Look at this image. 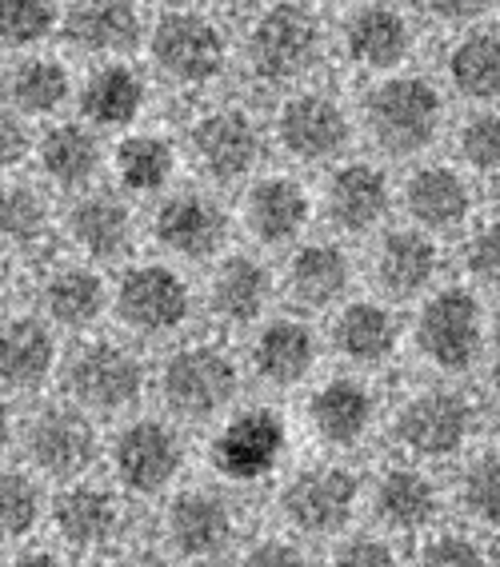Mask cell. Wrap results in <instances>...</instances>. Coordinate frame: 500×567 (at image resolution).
I'll return each instance as SVG.
<instances>
[{
  "instance_id": "cell-6",
  "label": "cell",
  "mask_w": 500,
  "mask_h": 567,
  "mask_svg": "<svg viewBox=\"0 0 500 567\" xmlns=\"http://www.w3.org/2000/svg\"><path fill=\"white\" fill-rule=\"evenodd\" d=\"M420 29L425 24L405 0H348V9L333 21V56L360 81L412 69Z\"/></svg>"
},
{
  "instance_id": "cell-44",
  "label": "cell",
  "mask_w": 500,
  "mask_h": 567,
  "mask_svg": "<svg viewBox=\"0 0 500 567\" xmlns=\"http://www.w3.org/2000/svg\"><path fill=\"white\" fill-rule=\"evenodd\" d=\"M405 4H409L420 24H432V29H445V32L480 24L497 9V0H405Z\"/></svg>"
},
{
  "instance_id": "cell-17",
  "label": "cell",
  "mask_w": 500,
  "mask_h": 567,
  "mask_svg": "<svg viewBox=\"0 0 500 567\" xmlns=\"http://www.w3.org/2000/svg\"><path fill=\"white\" fill-rule=\"evenodd\" d=\"M156 81L136 56H109V61H89V69L76 76V101L72 112L101 136H121V132L144 124L153 109Z\"/></svg>"
},
{
  "instance_id": "cell-35",
  "label": "cell",
  "mask_w": 500,
  "mask_h": 567,
  "mask_svg": "<svg viewBox=\"0 0 500 567\" xmlns=\"http://www.w3.org/2000/svg\"><path fill=\"white\" fill-rule=\"evenodd\" d=\"M440 89L452 101L500 104V29L469 24L457 29L440 52Z\"/></svg>"
},
{
  "instance_id": "cell-36",
  "label": "cell",
  "mask_w": 500,
  "mask_h": 567,
  "mask_svg": "<svg viewBox=\"0 0 500 567\" xmlns=\"http://www.w3.org/2000/svg\"><path fill=\"white\" fill-rule=\"evenodd\" d=\"M357 280V264L348 256L345 244L337 240H305L296 244L285 264V292L293 305L308 312H325V308L345 305Z\"/></svg>"
},
{
  "instance_id": "cell-51",
  "label": "cell",
  "mask_w": 500,
  "mask_h": 567,
  "mask_svg": "<svg viewBox=\"0 0 500 567\" xmlns=\"http://www.w3.org/2000/svg\"><path fill=\"white\" fill-rule=\"evenodd\" d=\"M489 336H492V352H497V360H500V312H497V320H492Z\"/></svg>"
},
{
  "instance_id": "cell-38",
  "label": "cell",
  "mask_w": 500,
  "mask_h": 567,
  "mask_svg": "<svg viewBox=\"0 0 500 567\" xmlns=\"http://www.w3.org/2000/svg\"><path fill=\"white\" fill-rule=\"evenodd\" d=\"M328 332L340 360L353 368H385L400 348V320L385 300H345Z\"/></svg>"
},
{
  "instance_id": "cell-41",
  "label": "cell",
  "mask_w": 500,
  "mask_h": 567,
  "mask_svg": "<svg viewBox=\"0 0 500 567\" xmlns=\"http://www.w3.org/2000/svg\"><path fill=\"white\" fill-rule=\"evenodd\" d=\"M457 164L472 176H500V104H472L452 124Z\"/></svg>"
},
{
  "instance_id": "cell-23",
  "label": "cell",
  "mask_w": 500,
  "mask_h": 567,
  "mask_svg": "<svg viewBox=\"0 0 500 567\" xmlns=\"http://www.w3.org/2000/svg\"><path fill=\"white\" fill-rule=\"evenodd\" d=\"M149 29V9L141 0H64L61 49L84 61L136 56Z\"/></svg>"
},
{
  "instance_id": "cell-11",
  "label": "cell",
  "mask_w": 500,
  "mask_h": 567,
  "mask_svg": "<svg viewBox=\"0 0 500 567\" xmlns=\"http://www.w3.org/2000/svg\"><path fill=\"white\" fill-rule=\"evenodd\" d=\"M109 312L121 320L124 332L141 340H164L188 328L196 316V292L176 264L141 260L121 272Z\"/></svg>"
},
{
  "instance_id": "cell-1",
  "label": "cell",
  "mask_w": 500,
  "mask_h": 567,
  "mask_svg": "<svg viewBox=\"0 0 500 567\" xmlns=\"http://www.w3.org/2000/svg\"><path fill=\"white\" fill-rule=\"evenodd\" d=\"M333 56V21L313 0H268L245 17L236 37V69L256 89L285 92L317 81Z\"/></svg>"
},
{
  "instance_id": "cell-52",
  "label": "cell",
  "mask_w": 500,
  "mask_h": 567,
  "mask_svg": "<svg viewBox=\"0 0 500 567\" xmlns=\"http://www.w3.org/2000/svg\"><path fill=\"white\" fill-rule=\"evenodd\" d=\"M141 4H144L149 12H153V9H164V4H176V0H141Z\"/></svg>"
},
{
  "instance_id": "cell-24",
  "label": "cell",
  "mask_w": 500,
  "mask_h": 567,
  "mask_svg": "<svg viewBox=\"0 0 500 567\" xmlns=\"http://www.w3.org/2000/svg\"><path fill=\"white\" fill-rule=\"evenodd\" d=\"M61 332L37 308L0 316V392L41 395L61 375Z\"/></svg>"
},
{
  "instance_id": "cell-43",
  "label": "cell",
  "mask_w": 500,
  "mask_h": 567,
  "mask_svg": "<svg viewBox=\"0 0 500 567\" xmlns=\"http://www.w3.org/2000/svg\"><path fill=\"white\" fill-rule=\"evenodd\" d=\"M420 564L460 567V564H484V544L460 532V527H425V539L417 547Z\"/></svg>"
},
{
  "instance_id": "cell-7",
  "label": "cell",
  "mask_w": 500,
  "mask_h": 567,
  "mask_svg": "<svg viewBox=\"0 0 500 567\" xmlns=\"http://www.w3.org/2000/svg\"><path fill=\"white\" fill-rule=\"evenodd\" d=\"M64 400L89 415H129L149 392V368L141 352L116 336H89L61 360L57 375Z\"/></svg>"
},
{
  "instance_id": "cell-39",
  "label": "cell",
  "mask_w": 500,
  "mask_h": 567,
  "mask_svg": "<svg viewBox=\"0 0 500 567\" xmlns=\"http://www.w3.org/2000/svg\"><path fill=\"white\" fill-rule=\"evenodd\" d=\"M44 480L32 467H17L0 460V547H21L37 536V527L49 516Z\"/></svg>"
},
{
  "instance_id": "cell-15",
  "label": "cell",
  "mask_w": 500,
  "mask_h": 567,
  "mask_svg": "<svg viewBox=\"0 0 500 567\" xmlns=\"http://www.w3.org/2000/svg\"><path fill=\"white\" fill-rule=\"evenodd\" d=\"M484 340H489V320H484L477 292L437 288L425 296L417 328H412V344L425 355V364H432L445 375L469 372L484 352Z\"/></svg>"
},
{
  "instance_id": "cell-29",
  "label": "cell",
  "mask_w": 500,
  "mask_h": 567,
  "mask_svg": "<svg viewBox=\"0 0 500 567\" xmlns=\"http://www.w3.org/2000/svg\"><path fill=\"white\" fill-rule=\"evenodd\" d=\"M37 296H41L37 312L57 332L72 336L92 332L113 308V288L101 276V268L89 260H52L37 284Z\"/></svg>"
},
{
  "instance_id": "cell-25",
  "label": "cell",
  "mask_w": 500,
  "mask_h": 567,
  "mask_svg": "<svg viewBox=\"0 0 500 567\" xmlns=\"http://www.w3.org/2000/svg\"><path fill=\"white\" fill-rule=\"evenodd\" d=\"M241 536V519L225 492L184 487L164 507V544L181 559H225Z\"/></svg>"
},
{
  "instance_id": "cell-26",
  "label": "cell",
  "mask_w": 500,
  "mask_h": 567,
  "mask_svg": "<svg viewBox=\"0 0 500 567\" xmlns=\"http://www.w3.org/2000/svg\"><path fill=\"white\" fill-rule=\"evenodd\" d=\"M409 224L432 236L460 233L477 213V188L472 173H465L457 161H412V173L400 181L397 193Z\"/></svg>"
},
{
  "instance_id": "cell-46",
  "label": "cell",
  "mask_w": 500,
  "mask_h": 567,
  "mask_svg": "<svg viewBox=\"0 0 500 567\" xmlns=\"http://www.w3.org/2000/svg\"><path fill=\"white\" fill-rule=\"evenodd\" d=\"M460 264L469 280L484 284V288H500V220H489L472 228V236L465 240Z\"/></svg>"
},
{
  "instance_id": "cell-48",
  "label": "cell",
  "mask_w": 500,
  "mask_h": 567,
  "mask_svg": "<svg viewBox=\"0 0 500 567\" xmlns=\"http://www.w3.org/2000/svg\"><path fill=\"white\" fill-rule=\"evenodd\" d=\"M248 564H305V547L296 536H265L248 547Z\"/></svg>"
},
{
  "instance_id": "cell-28",
  "label": "cell",
  "mask_w": 500,
  "mask_h": 567,
  "mask_svg": "<svg viewBox=\"0 0 500 567\" xmlns=\"http://www.w3.org/2000/svg\"><path fill=\"white\" fill-rule=\"evenodd\" d=\"M181 164V136H173V132L136 124V128L109 141V181L129 200H156V196H164L173 188Z\"/></svg>"
},
{
  "instance_id": "cell-13",
  "label": "cell",
  "mask_w": 500,
  "mask_h": 567,
  "mask_svg": "<svg viewBox=\"0 0 500 567\" xmlns=\"http://www.w3.org/2000/svg\"><path fill=\"white\" fill-rule=\"evenodd\" d=\"M104 456L124 496H161L184 472V436L173 415H133L113 432Z\"/></svg>"
},
{
  "instance_id": "cell-21",
  "label": "cell",
  "mask_w": 500,
  "mask_h": 567,
  "mask_svg": "<svg viewBox=\"0 0 500 567\" xmlns=\"http://www.w3.org/2000/svg\"><path fill=\"white\" fill-rule=\"evenodd\" d=\"M76 64L61 49H29L12 52L0 72V101L17 109L37 128L57 116H69L76 101Z\"/></svg>"
},
{
  "instance_id": "cell-49",
  "label": "cell",
  "mask_w": 500,
  "mask_h": 567,
  "mask_svg": "<svg viewBox=\"0 0 500 567\" xmlns=\"http://www.w3.org/2000/svg\"><path fill=\"white\" fill-rule=\"evenodd\" d=\"M21 436V420H17V408H12V395L0 392V460L9 456Z\"/></svg>"
},
{
  "instance_id": "cell-20",
  "label": "cell",
  "mask_w": 500,
  "mask_h": 567,
  "mask_svg": "<svg viewBox=\"0 0 500 567\" xmlns=\"http://www.w3.org/2000/svg\"><path fill=\"white\" fill-rule=\"evenodd\" d=\"M397 200V184L380 161L368 156H340L328 164L325 188H320V208L328 224L340 236H373L385 228L388 213Z\"/></svg>"
},
{
  "instance_id": "cell-45",
  "label": "cell",
  "mask_w": 500,
  "mask_h": 567,
  "mask_svg": "<svg viewBox=\"0 0 500 567\" xmlns=\"http://www.w3.org/2000/svg\"><path fill=\"white\" fill-rule=\"evenodd\" d=\"M32 141H37V124L0 101V181L32 168Z\"/></svg>"
},
{
  "instance_id": "cell-16",
  "label": "cell",
  "mask_w": 500,
  "mask_h": 567,
  "mask_svg": "<svg viewBox=\"0 0 500 567\" xmlns=\"http://www.w3.org/2000/svg\"><path fill=\"white\" fill-rule=\"evenodd\" d=\"M49 527L61 551L96 556L113 551L129 536V504L116 484H92L89 476L57 484V496H49Z\"/></svg>"
},
{
  "instance_id": "cell-50",
  "label": "cell",
  "mask_w": 500,
  "mask_h": 567,
  "mask_svg": "<svg viewBox=\"0 0 500 567\" xmlns=\"http://www.w3.org/2000/svg\"><path fill=\"white\" fill-rule=\"evenodd\" d=\"M205 4H213V9L225 12V17H248V12H256L261 4H268V0H205Z\"/></svg>"
},
{
  "instance_id": "cell-30",
  "label": "cell",
  "mask_w": 500,
  "mask_h": 567,
  "mask_svg": "<svg viewBox=\"0 0 500 567\" xmlns=\"http://www.w3.org/2000/svg\"><path fill=\"white\" fill-rule=\"evenodd\" d=\"M440 264H445V256H440L437 236L409 224V228H392L380 236L368 272H373V284L388 305H405V300L432 292Z\"/></svg>"
},
{
  "instance_id": "cell-8",
  "label": "cell",
  "mask_w": 500,
  "mask_h": 567,
  "mask_svg": "<svg viewBox=\"0 0 500 567\" xmlns=\"http://www.w3.org/2000/svg\"><path fill=\"white\" fill-rule=\"evenodd\" d=\"M156 392L164 412L181 424H213L241 395V364L225 344L193 340L164 355Z\"/></svg>"
},
{
  "instance_id": "cell-54",
  "label": "cell",
  "mask_w": 500,
  "mask_h": 567,
  "mask_svg": "<svg viewBox=\"0 0 500 567\" xmlns=\"http://www.w3.org/2000/svg\"><path fill=\"white\" fill-rule=\"evenodd\" d=\"M4 61H9V52H4V49H0V72H4Z\"/></svg>"
},
{
  "instance_id": "cell-34",
  "label": "cell",
  "mask_w": 500,
  "mask_h": 567,
  "mask_svg": "<svg viewBox=\"0 0 500 567\" xmlns=\"http://www.w3.org/2000/svg\"><path fill=\"white\" fill-rule=\"evenodd\" d=\"M276 280L265 260L253 252L216 256L205 288V305L221 328H256L273 305Z\"/></svg>"
},
{
  "instance_id": "cell-10",
  "label": "cell",
  "mask_w": 500,
  "mask_h": 567,
  "mask_svg": "<svg viewBox=\"0 0 500 567\" xmlns=\"http://www.w3.org/2000/svg\"><path fill=\"white\" fill-rule=\"evenodd\" d=\"M360 476L340 460H313L280 484V519L296 539H337L360 507Z\"/></svg>"
},
{
  "instance_id": "cell-27",
  "label": "cell",
  "mask_w": 500,
  "mask_h": 567,
  "mask_svg": "<svg viewBox=\"0 0 500 567\" xmlns=\"http://www.w3.org/2000/svg\"><path fill=\"white\" fill-rule=\"evenodd\" d=\"M317 200L296 173H256L245 181L241 220L248 236L265 248H288L308 233Z\"/></svg>"
},
{
  "instance_id": "cell-4",
  "label": "cell",
  "mask_w": 500,
  "mask_h": 567,
  "mask_svg": "<svg viewBox=\"0 0 500 567\" xmlns=\"http://www.w3.org/2000/svg\"><path fill=\"white\" fill-rule=\"evenodd\" d=\"M357 109L333 84L305 81L280 92L268 116V141L300 168H328L357 144Z\"/></svg>"
},
{
  "instance_id": "cell-33",
  "label": "cell",
  "mask_w": 500,
  "mask_h": 567,
  "mask_svg": "<svg viewBox=\"0 0 500 567\" xmlns=\"http://www.w3.org/2000/svg\"><path fill=\"white\" fill-rule=\"evenodd\" d=\"M49 193V184L24 173L0 181V256L37 260L49 252L52 236L61 233V213Z\"/></svg>"
},
{
  "instance_id": "cell-18",
  "label": "cell",
  "mask_w": 500,
  "mask_h": 567,
  "mask_svg": "<svg viewBox=\"0 0 500 567\" xmlns=\"http://www.w3.org/2000/svg\"><path fill=\"white\" fill-rule=\"evenodd\" d=\"M149 233L161 244V252H169L173 260L213 264L216 256H225L233 220L216 196L201 188H169L164 196H156Z\"/></svg>"
},
{
  "instance_id": "cell-37",
  "label": "cell",
  "mask_w": 500,
  "mask_h": 567,
  "mask_svg": "<svg viewBox=\"0 0 500 567\" xmlns=\"http://www.w3.org/2000/svg\"><path fill=\"white\" fill-rule=\"evenodd\" d=\"M373 516L385 532H397V536L425 532L440 516L437 480L420 467V460H400V464L380 467L377 484H373Z\"/></svg>"
},
{
  "instance_id": "cell-19",
  "label": "cell",
  "mask_w": 500,
  "mask_h": 567,
  "mask_svg": "<svg viewBox=\"0 0 500 567\" xmlns=\"http://www.w3.org/2000/svg\"><path fill=\"white\" fill-rule=\"evenodd\" d=\"M32 168L52 193L76 196L109 176V136L84 124L76 112L37 128L32 141Z\"/></svg>"
},
{
  "instance_id": "cell-32",
  "label": "cell",
  "mask_w": 500,
  "mask_h": 567,
  "mask_svg": "<svg viewBox=\"0 0 500 567\" xmlns=\"http://www.w3.org/2000/svg\"><path fill=\"white\" fill-rule=\"evenodd\" d=\"M320 364V336L300 316H273L256 324L248 372L268 388H300Z\"/></svg>"
},
{
  "instance_id": "cell-3",
  "label": "cell",
  "mask_w": 500,
  "mask_h": 567,
  "mask_svg": "<svg viewBox=\"0 0 500 567\" xmlns=\"http://www.w3.org/2000/svg\"><path fill=\"white\" fill-rule=\"evenodd\" d=\"M357 109V132L385 161H420L449 132V92L437 76L417 69L385 72L365 81Z\"/></svg>"
},
{
  "instance_id": "cell-47",
  "label": "cell",
  "mask_w": 500,
  "mask_h": 567,
  "mask_svg": "<svg viewBox=\"0 0 500 567\" xmlns=\"http://www.w3.org/2000/svg\"><path fill=\"white\" fill-rule=\"evenodd\" d=\"M333 559L337 564H368V567H385L397 559L392 544L385 536H373V532H360V536H337V547H333Z\"/></svg>"
},
{
  "instance_id": "cell-14",
  "label": "cell",
  "mask_w": 500,
  "mask_h": 567,
  "mask_svg": "<svg viewBox=\"0 0 500 567\" xmlns=\"http://www.w3.org/2000/svg\"><path fill=\"white\" fill-rule=\"evenodd\" d=\"M480 412L457 388H420L392 412V440L409 460H449L472 444Z\"/></svg>"
},
{
  "instance_id": "cell-12",
  "label": "cell",
  "mask_w": 500,
  "mask_h": 567,
  "mask_svg": "<svg viewBox=\"0 0 500 567\" xmlns=\"http://www.w3.org/2000/svg\"><path fill=\"white\" fill-rule=\"evenodd\" d=\"M293 432L276 408L253 404L221 415V427L208 440V464L225 484H265L288 460Z\"/></svg>"
},
{
  "instance_id": "cell-2",
  "label": "cell",
  "mask_w": 500,
  "mask_h": 567,
  "mask_svg": "<svg viewBox=\"0 0 500 567\" xmlns=\"http://www.w3.org/2000/svg\"><path fill=\"white\" fill-rule=\"evenodd\" d=\"M141 52L153 81L184 96H205L236 69L233 29L225 12H216L205 0H176L149 12Z\"/></svg>"
},
{
  "instance_id": "cell-5",
  "label": "cell",
  "mask_w": 500,
  "mask_h": 567,
  "mask_svg": "<svg viewBox=\"0 0 500 567\" xmlns=\"http://www.w3.org/2000/svg\"><path fill=\"white\" fill-rule=\"evenodd\" d=\"M268 121L241 101H208L188 116L181 153L208 184H245L265 168Z\"/></svg>"
},
{
  "instance_id": "cell-42",
  "label": "cell",
  "mask_w": 500,
  "mask_h": 567,
  "mask_svg": "<svg viewBox=\"0 0 500 567\" xmlns=\"http://www.w3.org/2000/svg\"><path fill=\"white\" fill-rule=\"evenodd\" d=\"M460 504L477 524L500 532V447L477 452L460 472Z\"/></svg>"
},
{
  "instance_id": "cell-31",
  "label": "cell",
  "mask_w": 500,
  "mask_h": 567,
  "mask_svg": "<svg viewBox=\"0 0 500 567\" xmlns=\"http://www.w3.org/2000/svg\"><path fill=\"white\" fill-rule=\"evenodd\" d=\"M380 400L360 375H328L325 384L313 388L305 404V420L313 436L333 452H353L377 427Z\"/></svg>"
},
{
  "instance_id": "cell-53",
  "label": "cell",
  "mask_w": 500,
  "mask_h": 567,
  "mask_svg": "<svg viewBox=\"0 0 500 567\" xmlns=\"http://www.w3.org/2000/svg\"><path fill=\"white\" fill-rule=\"evenodd\" d=\"M4 284H9V268H4V256H0V296H4Z\"/></svg>"
},
{
  "instance_id": "cell-55",
  "label": "cell",
  "mask_w": 500,
  "mask_h": 567,
  "mask_svg": "<svg viewBox=\"0 0 500 567\" xmlns=\"http://www.w3.org/2000/svg\"><path fill=\"white\" fill-rule=\"evenodd\" d=\"M497 4H500V0H497Z\"/></svg>"
},
{
  "instance_id": "cell-40",
  "label": "cell",
  "mask_w": 500,
  "mask_h": 567,
  "mask_svg": "<svg viewBox=\"0 0 500 567\" xmlns=\"http://www.w3.org/2000/svg\"><path fill=\"white\" fill-rule=\"evenodd\" d=\"M64 0H0V49L29 52L61 41Z\"/></svg>"
},
{
  "instance_id": "cell-22",
  "label": "cell",
  "mask_w": 500,
  "mask_h": 567,
  "mask_svg": "<svg viewBox=\"0 0 500 567\" xmlns=\"http://www.w3.org/2000/svg\"><path fill=\"white\" fill-rule=\"evenodd\" d=\"M64 240L76 248V256L89 264H124L136 248V213L133 200L116 188H84L69 196V208L61 213Z\"/></svg>"
},
{
  "instance_id": "cell-9",
  "label": "cell",
  "mask_w": 500,
  "mask_h": 567,
  "mask_svg": "<svg viewBox=\"0 0 500 567\" xmlns=\"http://www.w3.org/2000/svg\"><path fill=\"white\" fill-rule=\"evenodd\" d=\"M17 447L24 452V467H32L49 484L89 476L104 452V440L96 432V415L76 408L72 400L32 408L21 420Z\"/></svg>"
}]
</instances>
